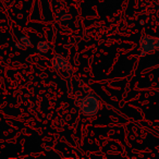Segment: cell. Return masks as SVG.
Wrapping results in <instances>:
<instances>
[{"instance_id":"6da1fadb","label":"cell","mask_w":159,"mask_h":159,"mask_svg":"<svg viewBox=\"0 0 159 159\" xmlns=\"http://www.w3.org/2000/svg\"><path fill=\"white\" fill-rule=\"evenodd\" d=\"M99 100L94 94H89L82 99L80 104V110L86 117H93L99 110Z\"/></svg>"},{"instance_id":"7a4b0ae2","label":"cell","mask_w":159,"mask_h":159,"mask_svg":"<svg viewBox=\"0 0 159 159\" xmlns=\"http://www.w3.org/2000/svg\"><path fill=\"white\" fill-rule=\"evenodd\" d=\"M139 49L142 57L159 50V38L147 35L142 36L139 40Z\"/></svg>"},{"instance_id":"3957f363","label":"cell","mask_w":159,"mask_h":159,"mask_svg":"<svg viewBox=\"0 0 159 159\" xmlns=\"http://www.w3.org/2000/svg\"><path fill=\"white\" fill-rule=\"evenodd\" d=\"M51 66L53 69L59 71H66V72H71V66L68 62V60L64 59L62 56L56 55L51 58Z\"/></svg>"},{"instance_id":"277c9868","label":"cell","mask_w":159,"mask_h":159,"mask_svg":"<svg viewBox=\"0 0 159 159\" xmlns=\"http://www.w3.org/2000/svg\"><path fill=\"white\" fill-rule=\"evenodd\" d=\"M31 45H32V42L27 36H21L20 40L16 44V47L20 49H26V48H29V47H31Z\"/></svg>"},{"instance_id":"5b68a950","label":"cell","mask_w":159,"mask_h":159,"mask_svg":"<svg viewBox=\"0 0 159 159\" xmlns=\"http://www.w3.org/2000/svg\"><path fill=\"white\" fill-rule=\"evenodd\" d=\"M36 49H37L38 52L46 53L47 51L49 50V43L45 42V40H42V42H39L37 44V46H36Z\"/></svg>"}]
</instances>
